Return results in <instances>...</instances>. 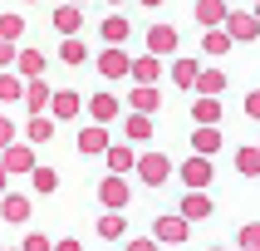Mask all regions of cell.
<instances>
[{
	"label": "cell",
	"instance_id": "6da1fadb",
	"mask_svg": "<svg viewBox=\"0 0 260 251\" xmlns=\"http://www.w3.org/2000/svg\"><path fill=\"white\" fill-rule=\"evenodd\" d=\"M138 177H143V187H162L167 177H172V158L167 153H143V158H133Z\"/></svg>",
	"mask_w": 260,
	"mask_h": 251
},
{
	"label": "cell",
	"instance_id": "7a4b0ae2",
	"mask_svg": "<svg viewBox=\"0 0 260 251\" xmlns=\"http://www.w3.org/2000/svg\"><path fill=\"white\" fill-rule=\"evenodd\" d=\"M226 35H231V44H250V40H260V20L250 10H226Z\"/></svg>",
	"mask_w": 260,
	"mask_h": 251
},
{
	"label": "cell",
	"instance_id": "3957f363",
	"mask_svg": "<svg viewBox=\"0 0 260 251\" xmlns=\"http://www.w3.org/2000/svg\"><path fill=\"white\" fill-rule=\"evenodd\" d=\"M187 236H191V221H182L177 212L152 221V241H157V246H177V241H187Z\"/></svg>",
	"mask_w": 260,
	"mask_h": 251
},
{
	"label": "cell",
	"instance_id": "277c9868",
	"mask_svg": "<svg viewBox=\"0 0 260 251\" xmlns=\"http://www.w3.org/2000/svg\"><path fill=\"white\" fill-rule=\"evenodd\" d=\"M44 108H49V114H54L59 123H69V118H79V114H84V99H79L74 89H54V94H49V103H44Z\"/></svg>",
	"mask_w": 260,
	"mask_h": 251
},
{
	"label": "cell",
	"instance_id": "5b68a950",
	"mask_svg": "<svg viewBox=\"0 0 260 251\" xmlns=\"http://www.w3.org/2000/svg\"><path fill=\"white\" fill-rule=\"evenodd\" d=\"M0 217L10 221V227H25L35 217V202H29L25 192H5V202H0Z\"/></svg>",
	"mask_w": 260,
	"mask_h": 251
},
{
	"label": "cell",
	"instance_id": "8992f818",
	"mask_svg": "<svg viewBox=\"0 0 260 251\" xmlns=\"http://www.w3.org/2000/svg\"><path fill=\"white\" fill-rule=\"evenodd\" d=\"M0 168H5V173H29V168H35V148H25V143L0 148Z\"/></svg>",
	"mask_w": 260,
	"mask_h": 251
},
{
	"label": "cell",
	"instance_id": "52a82bcc",
	"mask_svg": "<svg viewBox=\"0 0 260 251\" xmlns=\"http://www.w3.org/2000/svg\"><path fill=\"white\" fill-rule=\"evenodd\" d=\"M177 44H182V35H177L172 25H152V30H147V54L162 59V54H172Z\"/></svg>",
	"mask_w": 260,
	"mask_h": 251
},
{
	"label": "cell",
	"instance_id": "ba28073f",
	"mask_svg": "<svg viewBox=\"0 0 260 251\" xmlns=\"http://www.w3.org/2000/svg\"><path fill=\"white\" fill-rule=\"evenodd\" d=\"M99 74H103V79H123V74H128V54H123V44L99 49Z\"/></svg>",
	"mask_w": 260,
	"mask_h": 251
},
{
	"label": "cell",
	"instance_id": "9c48e42d",
	"mask_svg": "<svg viewBox=\"0 0 260 251\" xmlns=\"http://www.w3.org/2000/svg\"><path fill=\"white\" fill-rule=\"evenodd\" d=\"M99 197H103L108 212H118V207H128V182H123L118 173H108V177L99 182Z\"/></svg>",
	"mask_w": 260,
	"mask_h": 251
},
{
	"label": "cell",
	"instance_id": "30bf717a",
	"mask_svg": "<svg viewBox=\"0 0 260 251\" xmlns=\"http://www.w3.org/2000/svg\"><path fill=\"white\" fill-rule=\"evenodd\" d=\"M128 74L138 79V84H157V79H162V59H157V54H147V49H143L138 59H128Z\"/></svg>",
	"mask_w": 260,
	"mask_h": 251
},
{
	"label": "cell",
	"instance_id": "8fae6325",
	"mask_svg": "<svg viewBox=\"0 0 260 251\" xmlns=\"http://www.w3.org/2000/svg\"><path fill=\"white\" fill-rule=\"evenodd\" d=\"M177 217H182V221H206V217H211V197H206L202 187H191L187 197H182V212H177Z\"/></svg>",
	"mask_w": 260,
	"mask_h": 251
},
{
	"label": "cell",
	"instance_id": "7c38bea8",
	"mask_svg": "<svg viewBox=\"0 0 260 251\" xmlns=\"http://www.w3.org/2000/svg\"><path fill=\"white\" fill-rule=\"evenodd\" d=\"M182 182H187V187H211V158H202V153L187 158L182 162Z\"/></svg>",
	"mask_w": 260,
	"mask_h": 251
},
{
	"label": "cell",
	"instance_id": "4fadbf2b",
	"mask_svg": "<svg viewBox=\"0 0 260 251\" xmlns=\"http://www.w3.org/2000/svg\"><path fill=\"white\" fill-rule=\"evenodd\" d=\"M191 148H197L202 158L221 153V123H197V133H191Z\"/></svg>",
	"mask_w": 260,
	"mask_h": 251
},
{
	"label": "cell",
	"instance_id": "5bb4252c",
	"mask_svg": "<svg viewBox=\"0 0 260 251\" xmlns=\"http://www.w3.org/2000/svg\"><path fill=\"white\" fill-rule=\"evenodd\" d=\"M54 30H59V40H64V35H79V30H84V10L64 0V5L54 10Z\"/></svg>",
	"mask_w": 260,
	"mask_h": 251
},
{
	"label": "cell",
	"instance_id": "9a60e30c",
	"mask_svg": "<svg viewBox=\"0 0 260 251\" xmlns=\"http://www.w3.org/2000/svg\"><path fill=\"white\" fill-rule=\"evenodd\" d=\"M128 108H133V114H157V108H162L157 84H138V89L128 94Z\"/></svg>",
	"mask_w": 260,
	"mask_h": 251
},
{
	"label": "cell",
	"instance_id": "2e32d148",
	"mask_svg": "<svg viewBox=\"0 0 260 251\" xmlns=\"http://www.w3.org/2000/svg\"><path fill=\"white\" fill-rule=\"evenodd\" d=\"M191 89H197V94H206V99H221V94H226V74H221V69H197Z\"/></svg>",
	"mask_w": 260,
	"mask_h": 251
},
{
	"label": "cell",
	"instance_id": "e0dca14e",
	"mask_svg": "<svg viewBox=\"0 0 260 251\" xmlns=\"http://www.w3.org/2000/svg\"><path fill=\"white\" fill-rule=\"evenodd\" d=\"M15 74H20V79H40L44 74V54L40 49H15Z\"/></svg>",
	"mask_w": 260,
	"mask_h": 251
},
{
	"label": "cell",
	"instance_id": "ac0fdd59",
	"mask_svg": "<svg viewBox=\"0 0 260 251\" xmlns=\"http://www.w3.org/2000/svg\"><path fill=\"white\" fill-rule=\"evenodd\" d=\"M49 94H54V89L44 84V79H29V84L20 89V99H25V108H29V114H40L44 103H49Z\"/></svg>",
	"mask_w": 260,
	"mask_h": 251
},
{
	"label": "cell",
	"instance_id": "d6986e66",
	"mask_svg": "<svg viewBox=\"0 0 260 251\" xmlns=\"http://www.w3.org/2000/svg\"><path fill=\"white\" fill-rule=\"evenodd\" d=\"M118 108H123V103H118L113 94H93V99H88V114H93V123H113Z\"/></svg>",
	"mask_w": 260,
	"mask_h": 251
},
{
	"label": "cell",
	"instance_id": "ffe728a7",
	"mask_svg": "<svg viewBox=\"0 0 260 251\" xmlns=\"http://www.w3.org/2000/svg\"><path fill=\"white\" fill-rule=\"evenodd\" d=\"M79 153H108V128L103 123H88L79 133Z\"/></svg>",
	"mask_w": 260,
	"mask_h": 251
},
{
	"label": "cell",
	"instance_id": "44dd1931",
	"mask_svg": "<svg viewBox=\"0 0 260 251\" xmlns=\"http://www.w3.org/2000/svg\"><path fill=\"white\" fill-rule=\"evenodd\" d=\"M123 133H128V143H147L152 138V114H128L123 118Z\"/></svg>",
	"mask_w": 260,
	"mask_h": 251
},
{
	"label": "cell",
	"instance_id": "7402d4cb",
	"mask_svg": "<svg viewBox=\"0 0 260 251\" xmlns=\"http://www.w3.org/2000/svg\"><path fill=\"white\" fill-rule=\"evenodd\" d=\"M202 49H206V54H216V59H226V54H231V35H226L221 25H211L202 35Z\"/></svg>",
	"mask_w": 260,
	"mask_h": 251
},
{
	"label": "cell",
	"instance_id": "603a6c76",
	"mask_svg": "<svg viewBox=\"0 0 260 251\" xmlns=\"http://www.w3.org/2000/svg\"><path fill=\"white\" fill-rule=\"evenodd\" d=\"M99 236H103V241H123V236H128L123 212H103V217H99Z\"/></svg>",
	"mask_w": 260,
	"mask_h": 251
},
{
	"label": "cell",
	"instance_id": "cb8c5ba5",
	"mask_svg": "<svg viewBox=\"0 0 260 251\" xmlns=\"http://www.w3.org/2000/svg\"><path fill=\"white\" fill-rule=\"evenodd\" d=\"M197 69H202V64H197L191 54H177V59H172V84H177V89H191Z\"/></svg>",
	"mask_w": 260,
	"mask_h": 251
},
{
	"label": "cell",
	"instance_id": "d4e9b609",
	"mask_svg": "<svg viewBox=\"0 0 260 251\" xmlns=\"http://www.w3.org/2000/svg\"><path fill=\"white\" fill-rule=\"evenodd\" d=\"M226 20V0H197V25H221Z\"/></svg>",
	"mask_w": 260,
	"mask_h": 251
},
{
	"label": "cell",
	"instance_id": "484cf974",
	"mask_svg": "<svg viewBox=\"0 0 260 251\" xmlns=\"http://www.w3.org/2000/svg\"><path fill=\"white\" fill-rule=\"evenodd\" d=\"M99 30H103V44H123V40L133 35V25L123 20V15H108V20H103Z\"/></svg>",
	"mask_w": 260,
	"mask_h": 251
},
{
	"label": "cell",
	"instance_id": "4316f807",
	"mask_svg": "<svg viewBox=\"0 0 260 251\" xmlns=\"http://www.w3.org/2000/svg\"><path fill=\"white\" fill-rule=\"evenodd\" d=\"M191 118H197V123H221V99H197L191 103Z\"/></svg>",
	"mask_w": 260,
	"mask_h": 251
},
{
	"label": "cell",
	"instance_id": "83f0119b",
	"mask_svg": "<svg viewBox=\"0 0 260 251\" xmlns=\"http://www.w3.org/2000/svg\"><path fill=\"white\" fill-rule=\"evenodd\" d=\"M59 54H64V64H84L88 49H84V40H79V35H64V40H59Z\"/></svg>",
	"mask_w": 260,
	"mask_h": 251
},
{
	"label": "cell",
	"instance_id": "f1b7e54d",
	"mask_svg": "<svg viewBox=\"0 0 260 251\" xmlns=\"http://www.w3.org/2000/svg\"><path fill=\"white\" fill-rule=\"evenodd\" d=\"M29 177H35V192H44V197H49V192H59V173H54V168H40V162H35V168H29Z\"/></svg>",
	"mask_w": 260,
	"mask_h": 251
},
{
	"label": "cell",
	"instance_id": "f546056e",
	"mask_svg": "<svg viewBox=\"0 0 260 251\" xmlns=\"http://www.w3.org/2000/svg\"><path fill=\"white\" fill-rule=\"evenodd\" d=\"M29 143H49V138H54V118H44V114H35L29 118Z\"/></svg>",
	"mask_w": 260,
	"mask_h": 251
},
{
	"label": "cell",
	"instance_id": "4dcf8cb0",
	"mask_svg": "<svg viewBox=\"0 0 260 251\" xmlns=\"http://www.w3.org/2000/svg\"><path fill=\"white\" fill-rule=\"evenodd\" d=\"M236 173H241V177H255L260 173V148H241V153H236Z\"/></svg>",
	"mask_w": 260,
	"mask_h": 251
},
{
	"label": "cell",
	"instance_id": "1f68e13d",
	"mask_svg": "<svg viewBox=\"0 0 260 251\" xmlns=\"http://www.w3.org/2000/svg\"><path fill=\"white\" fill-rule=\"evenodd\" d=\"M20 89H25L20 74H0V103H20Z\"/></svg>",
	"mask_w": 260,
	"mask_h": 251
},
{
	"label": "cell",
	"instance_id": "d6a6232c",
	"mask_svg": "<svg viewBox=\"0 0 260 251\" xmlns=\"http://www.w3.org/2000/svg\"><path fill=\"white\" fill-rule=\"evenodd\" d=\"M133 158H138L133 148H113V143H108V168H113L118 177H123V173H128V168H133Z\"/></svg>",
	"mask_w": 260,
	"mask_h": 251
},
{
	"label": "cell",
	"instance_id": "836d02e7",
	"mask_svg": "<svg viewBox=\"0 0 260 251\" xmlns=\"http://www.w3.org/2000/svg\"><path fill=\"white\" fill-rule=\"evenodd\" d=\"M20 35H25V20H20L15 10H10V15H0V40H10V44H15Z\"/></svg>",
	"mask_w": 260,
	"mask_h": 251
},
{
	"label": "cell",
	"instance_id": "e575fe53",
	"mask_svg": "<svg viewBox=\"0 0 260 251\" xmlns=\"http://www.w3.org/2000/svg\"><path fill=\"white\" fill-rule=\"evenodd\" d=\"M241 251H260V227H255V221L241 227Z\"/></svg>",
	"mask_w": 260,
	"mask_h": 251
},
{
	"label": "cell",
	"instance_id": "d590c367",
	"mask_svg": "<svg viewBox=\"0 0 260 251\" xmlns=\"http://www.w3.org/2000/svg\"><path fill=\"white\" fill-rule=\"evenodd\" d=\"M123 251H157V241H152V236H133Z\"/></svg>",
	"mask_w": 260,
	"mask_h": 251
},
{
	"label": "cell",
	"instance_id": "8d00e7d4",
	"mask_svg": "<svg viewBox=\"0 0 260 251\" xmlns=\"http://www.w3.org/2000/svg\"><path fill=\"white\" fill-rule=\"evenodd\" d=\"M20 251H49V241H44L40 232H29V236H25V246H20Z\"/></svg>",
	"mask_w": 260,
	"mask_h": 251
},
{
	"label": "cell",
	"instance_id": "74e56055",
	"mask_svg": "<svg viewBox=\"0 0 260 251\" xmlns=\"http://www.w3.org/2000/svg\"><path fill=\"white\" fill-rule=\"evenodd\" d=\"M15 143V123H10V118H0V148H10Z\"/></svg>",
	"mask_w": 260,
	"mask_h": 251
},
{
	"label": "cell",
	"instance_id": "f35d334b",
	"mask_svg": "<svg viewBox=\"0 0 260 251\" xmlns=\"http://www.w3.org/2000/svg\"><path fill=\"white\" fill-rule=\"evenodd\" d=\"M5 64H15V44L10 40H0V69H5Z\"/></svg>",
	"mask_w": 260,
	"mask_h": 251
},
{
	"label": "cell",
	"instance_id": "ab89813d",
	"mask_svg": "<svg viewBox=\"0 0 260 251\" xmlns=\"http://www.w3.org/2000/svg\"><path fill=\"white\" fill-rule=\"evenodd\" d=\"M246 114H250V118H260V94H255V89L246 94Z\"/></svg>",
	"mask_w": 260,
	"mask_h": 251
},
{
	"label": "cell",
	"instance_id": "60d3db41",
	"mask_svg": "<svg viewBox=\"0 0 260 251\" xmlns=\"http://www.w3.org/2000/svg\"><path fill=\"white\" fill-rule=\"evenodd\" d=\"M49 251H84V246H79L74 236H64V241H54V246H49Z\"/></svg>",
	"mask_w": 260,
	"mask_h": 251
},
{
	"label": "cell",
	"instance_id": "b9f144b4",
	"mask_svg": "<svg viewBox=\"0 0 260 251\" xmlns=\"http://www.w3.org/2000/svg\"><path fill=\"white\" fill-rule=\"evenodd\" d=\"M5 177H10V173H5V168H0V192H5Z\"/></svg>",
	"mask_w": 260,
	"mask_h": 251
},
{
	"label": "cell",
	"instance_id": "7bdbcfd3",
	"mask_svg": "<svg viewBox=\"0 0 260 251\" xmlns=\"http://www.w3.org/2000/svg\"><path fill=\"white\" fill-rule=\"evenodd\" d=\"M143 5H162V0H143Z\"/></svg>",
	"mask_w": 260,
	"mask_h": 251
},
{
	"label": "cell",
	"instance_id": "ee69618b",
	"mask_svg": "<svg viewBox=\"0 0 260 251\" xmlns=\"http://www.w3.org/2000/svg\"><path fill=\"white\" fill-rule=\"evenodd\" d=\"M108 5H123V0H108Z\"/></svg>",
	"mask_w": 260,
	"mask_h": 251
},
{
	"label": "cell",
	"instance_id": "f6af8a7d",
	"mask_svg": "<svg viewBox=\"0 0 260 251\" xmlns=\"http://www.w3.org/2000/svg\"><path fill=\"white\" fill-rule=\"evenodd\" d=\"M69 5H84V0H69Z\"/></svg>",
	"mask_w": 260,
	"mask_h": 251
},
{
	"label": "cell",
	"instance_id": "bcb514c9",
	"mask_svg": "<svg viewBox=\"0 0 260 251\" xmlns=\"http://www.w3.org/2000/svg\"><path fill=\"white\" fill-rule=\"evenodd\" d=\"M25 5H35V0H25Z\"/></svg>",
	"mask_w": 260,
	"mask_h": 251
},
{
	"label": "cell",
	"instance_id": "7dc6e473",
	"mask_svg": "<svg viewBox=\"0 0 260 251\" xmlns=\"http://www.w3.org/2000/svg\"><path fill=\"white\" fill-rule=\"evenodd\" d=\"M211 251H221V246H211Z\"/></svg>",
	"mask_w": 260,
	"mask_h": 251
},
{
	"label": "cell",
	"instance_id": "c3c4849f",
	"mask_svg": "<svg viewBox=\"0 0 260 251\" xmlns=\"http://www.w3.org/2000/svg\"><path fill=\"white\" fill-rule=\"evenodd\" d=\"M0 251H5V246H0Z\"/></svg>",
	"mask_w": 260,
	"mask_h": 251
}]
</instances>
